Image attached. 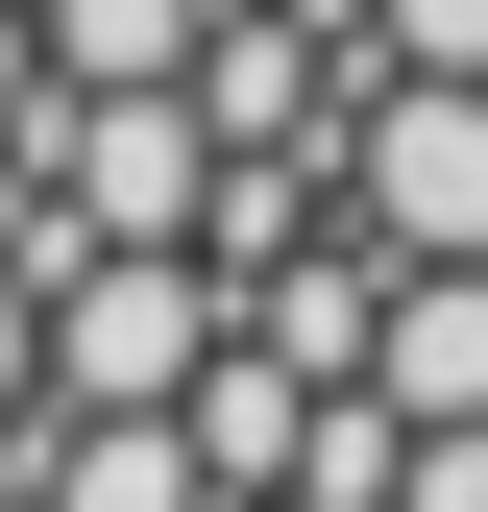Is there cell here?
Returning <instances> with one entry per match:
<instances>
[{
    "label": "cell",
    "instance_id": "3",
    "mask_svg": "<svg viewBox=\"0 0 488 512\" xmlns=\"http://www.w3.org/2000/svg\"><path fill=\"white\" fill-rule=\"evenodd\" d=\"M391 415H415V439L488 415V269H415V293H391Z\"/></svg>",
    "mask_w": 488,
    "mask_h": 512
},
{
    "label": "cell",
    "instance_id": "6",
    "mask_svg": "<svg viewBox=\"0 0 488 512\" xmlns=\"http://www.w3.org/2000/svg\"><path fill=\"white\" fill-rule=\"evenodd\" d=\"M391 49H415V74H464V98H488V0H391Z\"/></svg>",
    "mask_w": 488,
    "mask_h": 512
},
{
    "label": "cell",
    "instance_id": "2",
    "mask_svg": "<svg viewBox=\"0 0 488 512\" xmlns=\"http://www.w3.org/2000/svg\"><path fill=\"white\" fill-rule=\"evenodd\" d=\"M49 366H74L98 415H171V391H196V293H171V269H74V317H49Z\"/></svg>",
    "mask_w": 488,
    "mask_h": 512
},
{
    "label": "cell",
    "instance_id": "4",
    "mask_svg": "<svg viewBox=\"0 0 488 512\" xmlns=\"http://www.w3.org/2000/svg\"><path fill=\"white\" fill-rule=\"evenodd\" d=\"M25 488H49V512H196V439H171V415H74Z\"/></svg>",
    "mask_w": 488,
    "mask_h": 512
},
{
    "label": "cell",
    "instance_id": "8",
    "mask_svg": "<svg viewBox=\"0 0 488 512\" xmlns=\"http://www.w3.org/2000/svg\"><path fill=\"white\" fill-rule=\"evenodd\" d=\"M25 366H49V317H25V269H0V439H25Z\"/></svg>",
    "mask_w": 488,
    "mask_h": 512
},
{
    "label": "cell",
    "instance_id": "9",
    "mask_svg": "<svg viewBox=\"0 0 488 512\" xmlns=\"http://www.w3.org/2000/svg\"><path fill=\"white\" fill-rule=\"evenodd\" d=\"M0 98H25V49H0Z\"/></svg>",
    "mask_w": 488,
    "mask_h": 512
},
{
    "label": "cell",
    "instance_id": "7",
    "mask_svg": "<svg viewBox=\"0 0 488 512\" xmlns=\"http://www.w3.org/2000/svg\"><path fill=\"white\" fill-rule=\"evenodd\" d=\"M415 512H488V415H464V439H415Z\"/></svg>",
    "mask_w": 488,
    "mask_h": 512
},
{
    "label": "cell",
    "instance_id": "5",
    "mask_svg": "<svg viewBox=\"0 0 488 512\" xmlns=\"http://www.w3.org/2000/svg\"><path fill=\"white\" fill-rule=\"evenodd\" d=\"M171 49H196V0H49V74H98V98H147Z\"/></svg>",
    "mask_w": 488,
    "mask_h": 512
},
{
    "label": "cell",
    "instance_id": "1",
    "mask_svg": "<svg viewBox=\"0 0 488 512\" xmlns=\"http://www.w3.org/2000/svg\"><path fill=\"white\" fill-rule=\"evenodd\" d=\"M366 196H391V244H415V269H488V98H464V74H415Z\"/></svg>",
    "mask_w": 488,
    "mask_h": 512
}]
</instances>
